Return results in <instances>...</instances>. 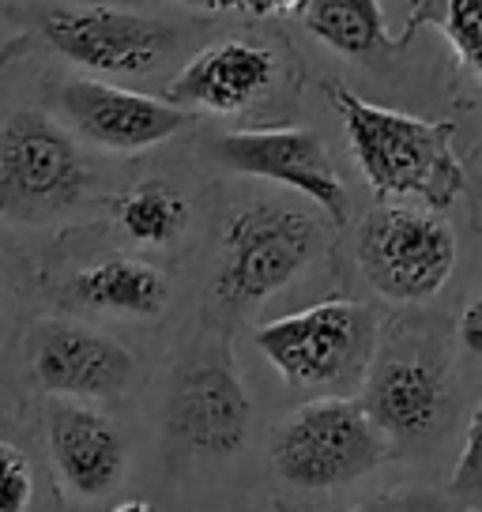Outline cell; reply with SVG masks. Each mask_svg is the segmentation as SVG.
I'll return each mask as SVG.
<instances>
[{
    "instance_id": "obj_25",
    "label": "cell",
    "mask_w": 482,
    "mask_h": 512,
    "mask_svg": "<svg viewBox=\"0 0 482 512\" xmlns=\"http://www.w3.org/2000/svg\"><path fill=\"white\" fill-rule=\"evenodd\" d=\"M464 512H479V509H475V505H471V509H464Z\"/></svg>"
},
{
    "instance_id": "obj_9",
    "label": "cell",
    "mask_w": 482,
    "mask_h": 512,
    "mask_svg": "<svg viewBox=\"0 0 482 512\" xmlns=\"http://www.w3.org/2000/svg\"><path fill=\"white\" fill-rule=\"evenodd\" d=\"M249 422H253V403L226 351L215 358H196L174 377L166 400V433L177 448L193 456L226 460L245 445Z\"/></svg>"
},
{
    "instance_id": "obj_15",
    "label": "cell",
    "mask_w": 482,
    "mask_h": 512,
    "mask_svg": "<svg viewBox=\"0 0 482 512\" xmlns=\"http://www.w3.org/2000/svg\"><path fill=\"white\" fill-rule=\"evenodd\" d=\"M72 294L91 309L129 320H155L170 302V279L136 256H110L72 279Z\"/></svg>"
},
{
    "instance_id": "obj_8",
    "label": "cell",
    "mask_w": 482,
    "mask_h": 512,
    "mask_svg": "<svg viewBox=\"0 0 482 512\" xmlns=\"http://www.w3.org/2000/svg\"><path fill=\"white\" fill-rule=\"evenodd\" d=\"M219 166L241 177H260L287 185L290 192L313 200L317 208L343 226L351 219V192L328 159V147L313 128H241L211 140Z\"/></svg>"
},
{
    "instance_id": "obj_10",
    "label": "cell",
    "mask_w": 482,
    "mask_h": 512,
    "mask_svg": "<svg viewBox=\"0 0 482 512\" xmlns=\"http://www.w3.org/2000/svg\"><path fill=\"white\" fill-rule=\"evenodd\" d=\"M57 106L65 125L102 151H147L166 144L185 125H193L196 113L174 106L166 98H151L140 91H125L113 83L72 76L57 87Z\"/></svg>"
},
{
    "instance_id": "obj_24",
    "label": "cell",
    "mask_w": 482,
    "mask_h": 512,
    "mask_svg": "<svg viewBox=\"0 0 482 512\" xmlns=\"http://www.w3.org/2000/svg\"><path fill=\"white\" fill-rule=\"evenodd\" d=\"M113 512H155L151 505H144V501H121Z\"/></svg>"
},
{
    "instance_id": "obj_13",
    "label": "cell",
    "mask_w": 482,
    "mask_h": 512,
    "mask_svg": "<svg viewBox=\"0 0 482 512\" xmlns=\"http://www.w3.org/2000/svg\"><path fill=\"white\" fill-rule=\"evenodd\" d=\"M49 460L68 490L83 501L106 497L125 479L129 448L110 415L83 400H49L46 411Z\"/></svg>"
},
{
    "instance_id": "obj_18",
    "label": "cell",
    "mask_w": 482,
    "mask_h": 512,
    "mask_svg": "<svg viewBox=\"0 0 482 512\" xmlns=\"http://www.w3.org/2000/svg\"><path fill=\"white\" fill-rule=\"evenodd\" d=\"M426 16L449 38L456 61L471 80L482 76V0H426Z\"/></svg>"
},
{
    "instance_id": "obj_6",
    "label": "cell",
    "mask_w": 482,
    "mask_h": 512,
    "mask_svg": "<svg viewBox=\"0 0 482 512\" xmlns=\"http://www.w3.org/2000/svg\"><path fill=\"white\" fill-rule=\"evenodd\" d=\"M354 260L381 298L422 305L449 283L456 268V234L441 211L377 204L354 234Z\"/></svg>"
},
{
    "instance_id": "obj_17",
    "label": "cell",
    "mask_w": 482,
    "mask_h": 512,
    "mask_svg": "<svg viewBox=\"0 0 482 512\" xmlns=\"http://www.w3.org/2000/svg\"><path fill=\"white\" fill-rule=\"evenodd\" d=\"M117 223L132 245L162 249L181 238L189 223V200L166 181H144L117 204Z\"/></svg>"
},
{
    "instance_id": "obj_1",
    "label": "cell",
    "mask_w": 482,
    "mask_h": 512,
    "mask_svg": "<svg viewBox=\"0 0 482 512\" xmlns=\"http://www.w3.org/2000/svg\"><path fill=\"white\" fill-rule=\"evenodd\" d=\"M328 95L336 102L354 162L362 166L381 204L411 200L415 208L430 211L456 204L467 177L452 151L449 121H422L411 113L373 106L343 83H332Z\"/></svg>"
},
{
    "instance_id": "obj_12",
    "label": "cell",
    "mask_w": 482,
    "mask_h": 512,
    "mask_svg": "<svg viewBox=\"0 0 482 512\" xmlns=\"http://www.w3.org/2000/svg\"><path fill=\"white\" fill-rule=\"evenodd\" d=\"M31 377L53 400H106L136 381V358L87 324L42 320L31 336Z\"/></svg>"
},
{
    "instance_id": "obj_4",
    "label": "cell",
    "mask_w": 482,
    "mask_h": 512,
    "mask_svg": "<svg viewBox=\"0 0 482 512\" xmlns=\"http://www.w3.org/2000/svg\"><path fill=\"white\" fill-rule=\"evenodd\" d=\"M275 475L294 490H336L366 479L392 456V441L351 396H321L290 411L268 445Z\"/></svg>"
},
{
    "instance_id": "obj_14",
    "label": "cell",
    "mask_w": 482,
    "mask_h": 512,
    "mask_svg": "<svg viewBox=\"0 0 482 512\" xmlns=\"http://www.w3.org/2000/svg\"><path fill=\"white\" fill-rule=\"evenodd\" d=\"M279 76V61L268 46L226 38L200 49L166 87V102L204 113H241L268 95Z\"/></svg>"
},
{
    "instance_id": "obj_5",
    "label": "cell",
    "mask_w": 482,
    "mask_h": 512,
    "mask_svg": "<svg viewBox=\"0 0 482 512\" xmlns=\"http://www.w3.org/2000/svg\"><path fill=\"white\" fill-rule=\"evenodd\" d=\"M87 192L91 170L61 121L42 110H16L0 121V223H53Z\"/></svg>"
},
{
    "instance_id": "obj_20",
    "label": "cell",
    "mask_w": 482,
    "mask_h": 512,
    "mask_svg": "<svg viewBox=\"0 0 482 512\" xmlns=\"http://www.w3.org/2000/svg\"><path fill=\"white\" fill-rule=\"evenodd\" d=\"M482 486V407L471 411L464 426V445H460V460L452 467V494L475 497Z\"/></svg>"
},
{
    "instance_id": "obj_21",
    "label": "cell",
    "mask_w": 482,
    "mask_h": 512,
    "mask_svg": "<svg viewBox=\"0 0 482 512\" xmlns=\"http://www.w3.org/2000/svg\"><path fill=\"white\" fill-rule=\"evenodd\" d=\"M347 512H449V497L430 490V486H400L388 494L366 497L362 505Z\"/></svg>"
},
{
    "instance_id": "obj_3",
    "label": "cell",
    "mask_w": 482,
    "mask_h": 512,
    "mask_svg": "<svg viewBox=\"0 0 482 512\" xmlns=\"http://www.w3.org/2000/svg\"><path fill=\"white\" fill-rule=\"evenodd\" d=\"M257 351L290 388L351 396L377 354V317L362 302H317L253 332Z\"/></svg>"
},
{
    "instance_id": "obj_22",
    "label": "cell",
    "mask_w": 482,
    "mask_h": 512,
    "mask_svg": "<svg viewBox=\"0 0 482 512\" xmlns=\"http://www.w3.org/2000/svg\"><path fill=\"white\" fill-rule=\"evenodd\" d=\"M456 339L464 343L467 354H482V298L471 294L456 320Z\"/></svg>"
},
{
    "instance_id": "obj_7",
    "label": "cell",
    "mask_w": 482,
    "mask_h": 512,
    "mask_svg": "<svg viewBox=\"0 0 482 512\" xmlns=\"http://www.w3.org/2000/svg\"><path fill=\"white\" fill-rule=\"evenodd\" d=\"M49 46L98 76H144L174 46V27L113 4H65L38 19Z\"/></svg>"
},
{
    "instance_id": "obj_11",
    "label": "cell",
    "mask_w": 482,
    "mask_h": 512,
    "mask_svg": "<svg viewBox=\"0 0 482 512\" xmlns=\"http://www.w3.org/2000/svg\"><path fill=\"white\" fill-rule=\"evenodd\" d=\"M358 403L392 448L415 445L441 426L449 407L445 358L430 347H400L381 358L373 354Z\"/></svg>"
},
{
    "instance_id": "obj_19",
    "label": "cell",
    "mask_w": 482,
    "mask_h": 512,
    "mask_svg": "<svg viewBox=\"0 0 482 512\" xmlns=\"http://www.w3.org/2000/svg\"><path fill=\"white\" fill-rule=\"evenodd\" d=\"M34 501V471L16 445L0 441V512H27Z\"/></svg>"
},
{
    "instance_id": "obj_2",
    "label": "cell",
    "mask_w": 482,
    "mask_h": 512,
    "mask_svg": "<svg viewBox=\"0 0 482 512\" xmlns=\"http://www.w3.org/2000/svg\"><path fill=\"white\" fill-rule=\"evenodd\" d=\"M324 245V226L283 200H249L226 215L211 302L226 313H253L287 290Z\"/></svg>"
},
{
    "instance_id": "obj_16",
    "label": "cell",
    "mask_w": 482,
    "mask_h": 512,
    "mask_svg": "<svg viewBox=\"0 0 482 512\" xmlns=\"http://www.w3.org/2000/svg\"><path fill=\"white\" fill-rule=\"evenodd\" d=\"M298 12L306 31L339 57L362 61L388 49L381 0H302Z\"/></svg>"
},
{
    "instance_id": "obj_23",
    "label": "cell",
    "mask_w": 482,
    "mask_h": 512,
    "mask_svg": "<svg viewBox=\"0 0 482 512\" xmlns=\"http://www.w3.org/2000/svg\"><path fill=\"white\" fill-rule=\"evenodd\" d=\"M193 12H245V16H268V0H174Z\"/></svg>"
}]
</instances>
